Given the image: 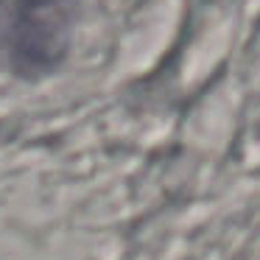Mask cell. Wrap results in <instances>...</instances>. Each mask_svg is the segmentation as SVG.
Masks as SVG:
<instances>
[{"mask_svg": "<svg viewBox=\"0 0 260 260\" xmlns=\"http://www.w3.org/2000/svg\"><path fill=\"white\" fill-rule=\"evenodd\" d=\"M81 0H14L9 14V62L17 79L40 81L64 64Z\"/></svg>", "mask_w": 260, "mask_h": 260, "instance_id": "obj_1", "label": "cell"}, {"mask_svg": "<svg viewBox=\"0 0 260 260\" xmlns=\"http://www.w3.org/2000/svg\"><path fill=\"white\" fill-rule=\"evenodd\" d=\"M3 23H6V0H0V45L9 40V34H3Z\"/></svg>", "mask_w": 260, "mask_h": 260, "instance_id": "obj_2", "label": "cell"}]
</instances>
